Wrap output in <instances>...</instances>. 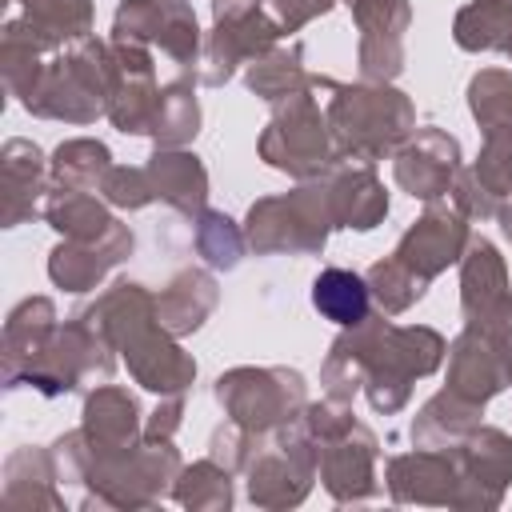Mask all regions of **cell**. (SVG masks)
I'll use <instances>...</instances> for the list:
<instances>
[{"instance_id": "obj_1", "label": "cell", "mask_w": 512, "mask_h": 512, "mask_svg": "<svg viewBox=\"0 0 512 512\" xmlns=\"http://www.w3.org/2000/svg\"><path fill=\"white\" fill-rule=\"evenodd\" d=\"M312 304L332 320V324H356L368 312V288L356 272L328 268L312 284Z\"/></svg>"}]
</instances>
